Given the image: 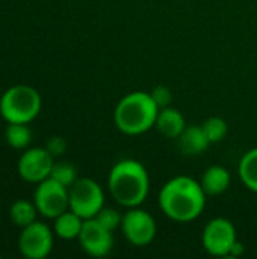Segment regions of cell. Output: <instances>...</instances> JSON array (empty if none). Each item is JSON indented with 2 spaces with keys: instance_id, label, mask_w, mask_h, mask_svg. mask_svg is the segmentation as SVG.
I'll use <instances>...</instances> for the list:
<instances>
[{
  "instance_id": "ba28073f",
  "label": "cell",
  "mask_w": 257,
  "mask_h": 259,
  "mask_svg": "<svg viewBox=\"0 0 257 259\" xmlns=\"http://www.w3.org/2000/svg\"><path fill=\"white\" fill-rule=\"evenodd\" d=\"M55 164V158L48 153L45 147H32L23 150L17 170L23 181L29 184H39L50 178L52 168Z\"/></svg>"
},
{
  "instance_id": "ffe728a7",
  "label": "cell",
  "mask_w": 257,
  "mask_h": 259,
  "mask_svg": "<svg viewBox=\"0 0 257 259\" xmlns=\"http://www.w3.org/2000/svg\"><path fill=\"white\" fill-rule=\"evenodd\" d=\"M201 127H203V131H204V134H206V137H208L211 144L223 141L226 138V135H227V131H229L227 129V123L223 118H220V117L208 118L201 124Z\"/></svg>"
},
{
  "instance_id": "8fae6325",
  "label": "cell",
  "mask_w": 257,
  "mask_h": 259,
  "mask_svg": "<svg viewBox=\"0 0 257 259\" xmlns=\"http://www.w3.org/2000/svg\"><path fill=\"white\" fill-rule=\"evenodd\" d=\"M79 243L83 252L94 258L106 256L114 247V237L109 229L101 226L95 219H88L83 222Z\"/></svg>"
},
{
  "instance_id": "7c38bea8",
  "label": "cell",
  "mask_w": 257,
  "mask_h": 259,
  "mask_svg": "<svg viewBox=\"0 0 257 259\" xmlns=\"http://www.w3.org/2000/svg\"><path fill=\"white\" fill-rule=\"evenodd\" d=\"M209 140L201 126H188L177 138L179 150L183 155L195 156L203 153L209 147Z\"/></svg>"
},
{
  "instance_id": "5b68a950",
  "label": "cell",
  "mask_w": 257,
  "mask_h": 259,
  "mask_svg": "<svg viewBox=\"0 0 257 259\" xmlns=\"http://www.w3.org/2000/svg\"><path fill=\"white\" fill-rule=\"evenodd\" d=\"M70 209L80 215L83 220L94 219L105 206V194L101 187L88 178L77 179L68 188Z\"/></svg>"
},
{
  "instance_id": "7a4b0ae2",
  "label": "cell",
  "mask_w": 257,
  "mask_h": 259,
  "mask_svg": "<svg viewBox=\"0 0 257 259\" xmlns=\"http://www.w3.org/2000/svg\"><path fill=\"white\" fill-rule=\"evenodd\" d=\"M108 185L115 202L126 208H136L148 196L150 179L141 162L123 159L112 167Z\"/></svg>"
},
{
  "instance_id": "6da1fadb",
  "label": "cell",
  "mask_w": 257,
  "mask_h": 259,
  "mask_svg": "<svg viewBox=\"0 0 257 259\" xmlns=\"http://www.w3.org/2000/svg\"><path fill=\"white\" fill-rule=\"evenodd\" d=\"M161 209L174 222L186 223L195 220L204 209L206 193L197 181L177 176L168 181L159 194Z\"/></svg>"
},
{
  "instance_id": "7402d4cb",
  "label": "cell",
  "mask_w": 257,
  "mask_h": 259,
  "mask_svg": "<svg viewBox=\"0 0 257 259\" xmlns=\"http://www.w3.org/2000/svg\"><path fill=\"white\" fill-rule=\"evenodd\" d=\"M151 99L155 100V103L158 105L159 109H164V108H168L170 103H171V99H173V94L170 91L168 87L165 85H158L153 88V91L150 93Z\"/></svg>"
},
{
  "instance_id": "cb8c5ba5",
  "label": "cell",
  "mask_w": 257,
  "mask_h": 259,
  "mask_svg": "<svg viewBox=\"0 0 257 259\" xmlns=\"http://www.w3.org/2000/svg\"><path fill=\"white\" fill-rule=\"evenodd\" d=\"M244 246L239 243V241H236L235 244H233V247H232V250H230V256L232 258H238V256H241L242 253H244Z\"/></svg>"
},
{
  "instance_id": "603a6c76",
  "label": "cell",
  "mask_w": 257,
  "mask_h": 259,
  "mask_svg": "<svg viewBox=\"0 0 257 259\" xmlns=\"http://www.w3.org/2000/svg\"><path fill=\"white\" fill-rule=\"evenodd\" d=\"M45 149L48 150V153L53 156V158H59L65 153L67 150V141L62 138V137H52L47 144H45Z\"/></svg>"
},
{
  "instance_id": "9c48e42d",
  "label": "cell",
  "mask_w": 257,
  "mask_h": 259,
  "mask_svg": "<svg viewBox=\"0 0 257 259\" xmlns=\"http://www.w3.org/2000/svg\"><path fill=\"white\" fill-rule=\"evenodd\" d=\"M203 247L214 256H230L233 244L238 241L236 229L233 223L227 219L211 220L203 231Z\"/></svg>"
},
{
  "instance_id": "277c9868",
  "label": "cell",
  "mask_w": 257,
  "mask_h": 259,
  "mask_svg": "<svg viewBox=\"0 0 257 259\" xmlns=\"http://www.w3.org/2000/svg\"><path fill=\"white\" fill-rule=\"evenodd\" d=\"M41 96L30 85H14L0 97V115L6 123L33 121L41 112Z\"/></svg>"
},
{
  "instance_id": "2e32d148",
  "label": "cell",
  "mask_w": 257,
  "mask_h": 259,
  "mask_svg": "<svg viewBox=\"0 0 257 259\" xmlns=\"http://www.w3.org/2000/svg\"><path fill=\"white\" fill-rule=\"evenodd\" d=\"M36 214H38V209H36L35 203L30 200H26V199L15 200L9 209L11 222L14 223V226L21 228V229L29 226L30 223H33L36 220Z\"/></svg>"
},
{
  "instance_id": "d6986e66",
  "label": "cell",
  "mask_w": 257,
  "mask_h": 259,
  "mask_svg": "<svg viewBox=\"0 0 257 259\" xmlns=\"http://www.w3.org/2000/svg\"><path fill=\"white\" fill-rule=\"evenodd\" d=\"M50 178L55 179L56 182L62 184L64 187L70 188L77 181V171H76V167L71 162L61 161V162H55L53 164Z\"/></svg>"
},
{
  "instance_id": "3957f363",
  "label": "cell",
  "mask_w": 257,
  "mask_h": 259,
  "mask_svg": "<svg viewBox=\"0 0 257 259\" xmlns=\"http://www.w3.org/2000/svg\"><path fill=\"white\" fill-rule=\"evenodd\" d=\"M159 108L150 93L135 91L123 97L114 114L117 127L127 135H139L156 124Z\"/></svg>"
},
{
  "instance_id": "e0dca14e",
  "label": "cell",
  "mask_w": 257,
  "mask_h": 259,
  "mask_svg": "<svg viewBox=\"0 0 257 259\" xmlns=\"http://www.w3.org/2000/svg\"><path fill=\"white\" fill-rule=\"evenodd\" d=\"M5 140L15 150H26L32 143V131L26 123H8Z\"/></svg>"
},
{
  "instance_id": "44dd1931",
  "label": "cell",
  "mask_w": 257,
  "mask_h": 259,
  "mask_svg": "<svg viewBox=\"0 0 257 259\" xmlns=\"http://www.w3.org/2000/svg\"><path fill=\"white\" fill-rule=\"evenodd\" d=\"M101 226H105L106 229H109L111 232H114L117 228H121V222H123V215L112 208H101L98 211V214L94 217Z\"/></svg>"
},
{
  "instance_id": "4fadbf2b",
  "label": "cell",
  "mask_w": 257,
  "mask_h": 259,
  "mask_svg": "<svg viewBox=\"0 0 257 259\" xmlns=\"http://www.w3.org/2000/svg\"><path fill=\"white\" fill-rule=\"evenodd\" d=\"M158 131L167 137V138H179L180 134L185 131L186 127V123H185V118L183 115L180 114V111L174 109V108H164V109H159V114H158V118H156V124Z\"/></svg>"
},
{
  "instance_id": "30bf717a",
  "label": "cell",
  "mask_w": 257,
  "mask_h": 259,
  "mask_svg": "<svg viewBox=\"0 0 257 259\" xmlns=\"http://www.w3.org/2000/svg\"><path fill=\"white\" fill-rule=\"evenodd\" d=\"M121 231L130 244L142 247L155 240L156 222L147 211L139 209L138 206L129 208V211L123 215Z\"/></svg>"
},
{
  "instance_id": "5bb4252c",
  "label": "cell",
  "mask_w": 257,
  "mask_h": 259,
  "mask_svg": "<svg viewBox=\"0 0 257 259\" xmlns=\"http://www.w3.org/2000/svg\"><path fill=\"white\" fill-rule=\"evenodd\" d=\"M230 182H232V176L229 170L220 165H212L204 171L200 184L206 196H218L229 190Z\"/></svg>"
},
{
  "instance_id": "ac0fdd59",
  "label": "cell",
  "mask_w": 257,
  "mask_h": 259,
  "mask_svg": "<svg viewBox=\"0 0 257 259\" xmlns=\"http://www.w3.org/2000/svg\"><path fill=\"white\" fill-rule=\"evenodd\" d=\"M238 171H239V178L242 184L248 190L257 193V147L248 150L242 156Z\"/></svg>"
},
{
  "instance_id": "9a60e30c",
  "label": "cell",
  "mask_w": 257,
  "mask_h": 259,
  "mask_svg": "<svg viewBox=\"0 0 257 259\" xmlns=\"http://www.w3.org/2000/svg\"><path fill=\"white\" fill-rule=\"evenodd\" d=\"M83 219L73 212L71 209H67L61 215L55 219L53 232L61 240H77L83 226Z\"/></svg>"
},
{
  "instance_id": "52a82bcc",
  "label": "cell",
  "mask_w": 257,
  "mask_h": 259,
  "mask_svg": "<svg viewBox=\"0 0 257 259\" xmlns=\"http://www.w3.org/2000/svg\"><path fill=\"white\" fill-rule=\"evenodd\" d=\"M55 232L44 223L33 222L21 229L18 237V250L27 259H44L53 250Z\"/></svg>"
},
{
  "instance_id": "8992f818",
  "label": "cell",
  "mask_w": 257,
  "mask_h": 259,
  "mask_svg": "<svg viewBox=\"0 0 257 259\" xmlns=\"http://www.w3.org/2000/svg\"><path fill=\"white\" fill-rule=\"evenodd\" d=\"M33 203L38 209V214L55 220L58 215L70 209L68 188L48 178L38 184L33 194Z\"/></svg>"
}]
</instances>
